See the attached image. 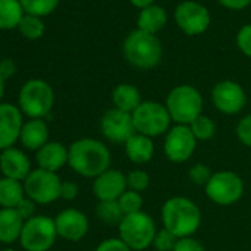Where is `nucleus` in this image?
<instances>
[{"label": "nucleus", "mask_w": 251, "mask_h": 251, "mask_svg": "<svg viewBox=\"0 0 251 251\" xmlns=\"http://www.w3.org/2000/svg\"><path fill=\"white\" fill-rule=\"evenodd\" d=\"M68 166L77 175L95 179L109 169L111 152L100 141L83 138L68 148Z\"/></svg>", "instance_id": "nucleus-1"}, {"label": "nucleus", "mask_w": 251, "mask_h": 251, "mask_svg": "<svg viewBox=\"0 0 251 251\" xmlns=\"http://www.w3.org/2000/svg\"><path fill=\"white\" fill-rule=\"evenodd\" d=\"M163 227L177 238L192 236L201 226L202 214L200 207L186 197H172L161 207Z\"/></svg>", "instance_id": "nucleus-2"}, {"label": "nucleus", "mask_w": 251, "mask_h": 251, "mask_svg": "<svg viewBox=\"0 0 251 251\" xmlns=\"http://www.w3.org/2000/svg\"><path fill=\"white\" fill-rule=\"evenodd\" d=\"M123 53L130 65L139 70L155 68L163 56V46L155 34L132 31L123 43Z\"/></svg>", "instance_id": "nucleus-3"}, {"label": "nucleus", "mask_w": 251, "mask_h": 251, "mask_svg": "<svg viewBox=\"0 0 251 251\" xmlns=\"http://www.w3.org/2000/svg\"><path fill=\"white\" fill-rule=\"evenodd\" d=\"M202 96L200 90L191 84H180L170 90L166 99V108L172 121L182 126H189L202 114Z\"/></svg>", "instance_id": "nucleus-4"}, {"label": "nucleus", "mask_w": 251, "mask_h": 251, "mask_svg": "<svg viewBox=\"0 0 251 251\" xmlns=\"http://www.w3.org/2000/svg\"><path fill=\"white\" fill-rule=\"evenodd\" d=\"M120 239L132 251H144L152 245L157 235V227L154 219L145 213L126 214L118 225Z\"/></svg>", "instance_id": "nucleus-5"}, {"label": "nucleus", "mask_w": 251, "mask_h": 251, "mask_svg": "<svg viewBox=\"0 0 251 251\" xmlns=\"http://www.w3.org/2000/svg\"><path fill=\"white\" fill-rule=\"evenodd\" d=\"M20 109L30 118H45L53 108L55 93L49 83L31 78L20 90Z\"/></svg>", "instance_id": "nucleus-6"}, {"label": "nucleus", "mask_w": 251, "mask_h": 251, "mask_svg": "<svg viewBox=\"0 0 251 251\" xmlns=\"http://www.w3.org/2000/svg\"><path fill=\"white\" fill-rule=\"evenodd\" d=\"M136 133L148 138L166 135L170 130L172 117L166 105L154 100H144L132 114Z\"/></svg>", "instance_id": "nucleus-7"}, {"label": "nucleus", "mask_w": 251, "mask_h": 251, "mask_svg": "<svg viewBox=\"0 0 251 251\" xmlns=\"http://www.w3.org/2000/svg\"><path fill=\"white\" fill-rule=\"evenodd\" d=\"M207 198L222 207L236 204L244 195V182L239 175L230 170H220L213 173L205 185Z\"/></svg>", "instance_id": "nucleus-8"}, {"label": "nucleus", "mask_w": 251, "mask_h": 251, "mask_svg": "<svg viewBox=\"0 0 251 251\" xmlns=\"http://www.w3.org/2000/svg\"><path fill=\"white\" fill-rule=\"evenodd\" d=\"M58 232L55 220L48 216H34L25 220L20 241L27 251H49L55 241Z\"/></svg>", "instance_id": "nucleus-9"}, {"label": "nucleus", "mask_w": 251, "mask_h": 251, "mask_svg": "<svg viewBox=\"0 0 251 251\" xmlns=\"http://www.w3.org/2000/svg\"><path fill=\"white\" fill-rule=\"evenodd\" d=\"M61 186L62 182L59 176L43 169L31 170L24 180L25 195L36 204H50L61 198Z\"/></svg>", "instance_id": "nucleus-10"}, {"label": "nucleus", "mask_w": 251, "mask_h": 251, "mask_svg": "<svg viewBox=\"0 0 251 251\" xmlns=\"http://www.w3.org/2000/svg\"><path fill=\"white\" fill-rule=\"evenodd\" d=\"M197 139L194 133L191 132L189 126L176 124L166 133L164 138V155L172 163H186L195 152L197 148Z\"/></svg>", "instance_id": "nucleus-11"}, {"label": "nucleus", "mask_w": 251, "mask_h": 251, "mask_svg": "<svg viewBox=\"0 0 251 251\" xmlns=\"http://www.w3.org/2000/svg\"><path fill=\"white\" fill-rule=\"evenodd\" d=\"M175 21L185 34L200 36L210 27L211 17L204 5L192 2V0H185L175 9Z\"/></svg>", "instance_id": "nucleus-12"}, {"label": "nucleus", "mask_w": 251, "mask_h": 251, "mask_svg": "<svg viewBox=\"0 0 251 251\" xmlns=\"http://www.w3.org/2000/svg\"><path fill=\"white\" fill-rule=\"evenodd\" d=\"M100 132L103 138L112 144H126L135 133L133 117L129 112L111 108L100 118Z\"/></svg>", "instance_id": "nucleus-13"}, {"label": "nucleus", "mask_w": 251, "mask_h": 251, "mask_svg": "<svg viewBox=\"0 0 251 251\" xmlns=\"http://www.w3.org/2000/svg\"><path fill=\"white\" fill-rule=\"evenodd\" d=\"M211 100L216 109L226 115H235L245 108L247 93L244 87L232 80H222L211 90Z\"/></svg>", "instance_id": "nucleus-14"}, {"label": "nucleus", "mask_w": 251, "mask_h": 251, "mask_svg": "<svg viewBox=\"0 0 251 251\" xmlns=\"http://www.w3.org/2000/svg\"><path fill=\"white\" fill-rule=\"evenodd\" d=\"M55 226L58 236L71 242H77L86 236L89 230V219L77 208H65L56 216Z\"/></svg>", "instance_id": "nucleus-15"}, {"label": "nucleus", "mask_w": 251, "mask_h": 251, "mask_svg": "<svg viewBox=\"0 0 251 251\" xmlns=\"http://www.w3.org/2000/svg\"><path fill=\"white\" fill-rule=\"evenodd\" d=\"M21 109L12 103H0V150L5 151L20 139L23 129Z\"/></svg>", "instance_id": "nucleus-16"}, {"label": "nucleus", "mask_w": 251, "mask_h": 251, "mask_svg": "<svg viewBox=\"0 0 251 251\" xmlns=\"http://www.w3.org/2000/svg\"><path fill=\"white\" fill-rule=\"evenodd\" d=\"M127 191L126 175L120 170L108 169L93 180V194L99 201H117Z\"/></svg>", "instance_id": "nucleus-17"}, {"label": "nucleus", "mask_w": 251, "mask_h": 251, "mask_svg": "<svg viewBox=\"0 0 251 251\" xmlns=\"http://www.w3.org/2000/svg\"><path fill=\"white\" fill-rule=\"evenodd\" d=\"M0 170L3 173V177L21 182L25 180L31 173V163L23 151L17 148H8L0 154Z\"/></svg>", "instance_id": "nucleus-18"}, {"label": "nucleus", "mask_w": 251, "mask_h": 251, "mask_svg": "<svg viewBox=\"0 0 251 251\" xmlns=\"http://www.w3.org/2000/svg\"><path fill=\"white\" fill-rule=\"evenodd\" d=\"M39 169L56 173L65 164H68V150L61 142H48L37 151Z\"/></svg>", "instance_id": "nucleus-19"}, {"label": "nucleus", "mask_w": 251, "mask_h": 251, "mask_svg": "<svg viewBox=\"0 0 251 251\" xmlns=\"http://www.w3.org/2000/svg\"><path fill=\"white\" fill-rule=\"evenodd\" d=\"M21 144L30 151H39L48 144L49 129L43 118H31L24 123L21 129Z\"/></svg>", "instance_id": "nucleus-20"}, {"label": "nucleus", "mask_w": 251, "mask_h": 251, "mask_svg": "<svg viewBox=\"0 0 251 251\" xmlns=\"http://www.w3.org/2000/svg\"><path fill=\"white\" fill-rule=\"evenodd\" d=\"M124 152L135 164H147L154 158L155 147L151 138L141 133H135L124 144Z\"/></svg>", "instance_id": "nucleus-21"}, {"label": "nucleus", "mask_w": 251, "mask_h": 251, "mask_svg": "<svg viewBox=\"0 0 251 251\" xmlns=\"http://www.w3.org/2000/svg\"><path fill=\"white\" fill-rule=\"evenodd\" d=\"M111 98H112L114 108L129 114H133L136 108L144 102L139 89L135 84H129V83L117 84L112 90Z\"/></svg>", "instance_id": "nucleus-22"}, {"label": "nucleus", "mask_w": 251, "mask_h": 251, "mask_svg": "<svg viewBox=\"0 0 251 251\" xmlns=\"http://www.w3.org/2000/svg\"><path fill=\"white\" fill-rule=\"evenodd\" d=\"M24 223L25 220L20 216V213L15 208L0 210V242H15L21 236Z\"/></svg>", "instance_id": "nucleus-23"}, {"label": "nucleus", "mask_w": 251, "mask_h": 251, "mask_svg": "<svg viewBox=\"0 0 251 251\" xmlns=\"http://www.w3.org/2000/svg\"><path fill=\"white\" fill-rule=\"evenodd\" d=\"M166 24H167V14L158 5H152L139 12L138 30H141V31H145L150 34H157L160 30L164 28Z\"/></svg>", "instance_id": "nucleus-24"}, {"label": "nucleus", "mask_w": 251, "mask_h": 251, "mask_svg": "<svg viewBox=\"0 0 251 251\" xmlns=\"http://www.w3.org/2000/svg\"><path fill=\"white\" fill-rule=\"evenodd\" d=\"M25 198L24 185L20 180L2 177L0 179V207L17 208V205Z\"/></svg>", "instance_id": "nucleus-25"}, {"label": "nucleus", "mask_w": 251, "mask_h": 251, "mask_svg": "<svg viewBox=\"0 0 251 251\" xmlns=\"http://www.w3.org/2000/svg\"><path fill=\"white\" fill-rule=\"evenodd\" d=\"M25 15L20 0H0V30H12Z\"/></svg>", "instance_id": "nucleus-26"}, {"label": "nucleus", "mask_w": 251, "mask_h": 251, "mask_svg": "<svg viewBox=\"0 0 251 251\" xmlns=\"http://www.w3.org/2000/svg\"><path fill=\"white\" fill-rule=\"evenodd\" d=\"M96 216L105 225L118 226L124 217V213L117 201H99L96 205Z\"/></svg>", "instance_id": "nucleus-27"}, {"label": "nucleus", "mask_w": 251, "mask_h": 251, "mask_svg": "<svg viewBox=\"0 0 251 251\" xmlns=\"http://www.w3.org/2000/svg\"><path fill=\"white\" fill-rule=\"evenodd\" d=\"M189 127H191V132L194 133L197 141H210L216 135L214 121L204 114H201L198 118H195L189 124Z\"/></svg>", "instance_id": "nucleus-28"}, {"label": "nucleus", "mask_w": 251, "mask_h": 251, "mask_svg": "<svg viewBox=\"0 0 251 251\" xmlns=\"http://www.w3.org/2000/svg\"><path fill=\"white\" fill-rule=\"evenodd\" d=\"M20 2L25 14L40 18L52 14L56 9L59 0H20Z\"/></svg>", "instance_id": "nucleus-29"}, {"label": "nucleus", "mask_w": 251, "mask_h": 251, "mask_svg": "<svg viewBox=\"0 0 251 251\" xmlns=\"http://www.w3.org/2000/svg\"><path fill=\"white\" fill-rule=\"evenodd\" d=\"M18 30L28 40H37L45 33V23L39 17L25 14L18 25Z\"/></svg>", "instance_id": "nucleus-30"}, {"label": "nucleus", "mask_w": 251, "mask_h": 251, "mask_svg": "<svg viewBox=\"0 0 251 251\" xmlns=\"http://www.w3.org/2000/svg\"><path fill=\"white\" fill-rule=\"evenodd\" d=\"M118 204L126 214H133V213H139V211H144L142 207H144V197L142 194L136 192V191H130L127 189L120 198H118Z\"/></svg>", "instance_id": "nucleus-31"}, {"label": "nucleus", "mask_w": 251, "mask_h": 251, "mask_svg": "<svg viewBox=\"0 0 251 251\" xmlns=\"http://www.w3.org/2000/svg\"><path fill=\"white\" fill-rule=\"evenodd\" d=\"M126 180H127V189L136 191L139 194L145 192L150 188V183H151L150 175L142 169L132 170L127 176H126Z\"/></svg>", "instance_id": "nucleus-32"}, {"label": "nucleus", "mask_w": 251, "mask_h": 251, "mask_svg": "<svg viewBox=\"0 0 251 251\" xmlns=\"http://www.w3.org/2000/svg\"><path fill=\"white\" fill-rule=\"evenodd\" d=\"M177 241H179V238L175 233H172L170 230L163 227L161 230H157L152 245L157 251H173Z\"/></svg>", "instance_id": "nucleus-33"}, {"label": "nucleus", "mask_w": 251, "mask_h": 251, "mask_svg": "<svg viewBox=\"0 0 251 251\" xmlns=\"http://www.w3.org/2000/svg\"><path fill=\"white\" fill-rule=\"evenodd\" d=\"M189 179L191 182H194L195 185H207L208 180L211 179L213 176V172L210 170V167L207 164H202V163H197L194 164L191 169H189Z\"/></svg>", "instance_id": "nucleus-34"}, {"label": "nucleus", "mask_w": 251, "mask_h": 251, "mask_svg": "<svg viewBox=\"0 0 251 251\" xmlns=\"http://www.w3.org/2000/svg\"><path fill=\"white\" fill-rule=\"evenodd\" d=\"M236 136L239 142L251 148V114L242 117L236 126Z\"/></svg>", "instance_id": "nucleus-35"}, {"label": "nucleus", "mask_w": 251, "mask_h": 251, "mask_svg": "<svg viewBox=\"0 0 251 251\" xmlns=\"http://www.w3.org/2000/svg\"><path fill=\"white\" fill-rule=\"evenodd\" d=\"M236 45H238L239 50L245 56L251 58V24L244 25L238 31V34H236Z\"/></svg>", "instance_id": "nucleus-36"}, {"label": "nucleus", "mask_w": 251, "mask_h": 251, "mask_svg": "<svg viewBox=\"0 0 251 251\" xmlns=\"http://www.w3.org/2000/svg\"><path fill=\"white\" fill-rule=\"evenodd\" d=\"M95 251H132L120 238H108L102 241Z\"/></svg>", "instance_id": "nucleus-37"}, {"label": "nucleus", "mask_w": 251, "mask_h": 251, "mask_svg": "<svg viewBox=\"0 0 251 251\" xmlns=\"http://www.w3.org/2000/svg\"><path fill=\"white\" fill-rule=\"evenodd\" d=\"M173 251H205V248L198 239L188 236V238H179Z\"/></svg>", "instance_id": "nucleus-38"}, {"label": "nucleus", "mask_w": 251, "mask_h": 251, "mask_svg": "<svg viewBox=\"0 0 251 251\" xmlns=\"http://www.w3.org/2000/svg\"><path fill=\"white\" fill-rule=\"evenodd\" d=\"M20 216L24 219V220H28L31 217H34V213H36V202L33 200H30L28 197H25L15 208Z\"/></svg>", "instance_id": "nucleus-39"}, {"label": "nucleus", "mask_w": 251, "mask_h": 251, "mask_svg": "<svg viewBox=\"0 0 251 251\" xmlns=\"http://www.w3.org/2000/svg\"><path fill=\"white\" fill-rule=\"evenodd\" d=\"M77 195H78V186H77V183H74V182H62V186H61V198H64L67 201H71Z\"/></svg>", "instance_id": "nucleus-40"}, {"label": "nucleus", "mask_w": 251, "mask_h": 251, "mask_svg": "<svg viewBox=\"0 0 251 251\" xmlns=\"http://www.w3.org/2000/svg\"><path fill=\"white\" fill-rule=\"evenodd\" d=\"M15 71H17V65L11 58H5L0 61V75H2L5 80L11 78L15 74Z\"/></svg>", "instance_id": "nucleus-41"}, {"label": "nucleus", "mask_w": 251, "mask_h": 251, "mask_svg": "<svg viewBox=\"0 0 251 251\" xmlns=\"http://www.w3.org/2000/svg\"><path fill=\"white\" fill-rule=\"evenodd\" d=\"M219 3L230 11H242L250 6L251 0H219Z\"/></svg>", "instance_id": "nucleus-42"}, {"label": "nucleus", "mask_w": 251, "mask_h": 251, "mask_svg": "<svg viewBox=\"0 0 251 251\" xmlns=\"http://www.w3.org/2000/svg\"><path fill=\"white\" fill-rule=\"evenodd\" d=\"M130 3L135 6V8H139L141 11L145 9V8H150L152 5H155V0H130Z\"/></svg>", "instance_id": "nucleus-43"}, {"label": "nucleus", "mask_w": 251, "mask_h": 251, "mask_svg": "<svg viewBox=\"0 0 251 251\" xmlns=\"http://www.w3.org/2000/svg\"><path fill=\"white\" fill-rule=\"evenodd\" d=\"M5 78L0 75V99H2V96H3V93H5Z\"/></svg>", "instance_id": "nucleus-44"}, {"label": "nucleus", "mask_w": 251, "mask_h": 251, "mask_svg": "<svg viewBox=\"0 0 251 251\" xmlns=\"http://www.w3.org/2000/svg\"><path fill=\"white\" fill-rule=\"evenodd\" d=\"M0 251H15V250H11V248H8V250H0Z\"/></svg>", "instance_id": "nucleus-45"}]
</instances>
